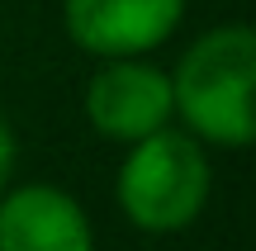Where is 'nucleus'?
Returning <instances> with one entry per match:
<instances>
[{
  "label": "nucleus",
  "instance_id": "1",
  "mask_svg": "<svg viewBox=\"0 0 256 251\" xmlns=\"http://www.w3.org/2000/svg\"><path fill=\"white\" fill-rule=\"evenodd\" d=\"M256 33L247 24H218L180 52L171 71V104L185 133L218 147H247L256 138Z\"/></svg>",
  "mask_w": 256,
  "mask_h": 251
},
{
  "label": "nucleus",
  "instance_id": "5",
  "mask_svg": "<svg viewBox=\"0 0 256 251\" xmlns=\"http://www.w3.org/2000/svg\"><path fill=\"white\" fill-rule=\"evenodd\" d=\"M0 251H95L90 218L57 185H19L0 195Z\"/></svg>",
  "mask_w": 256,
  "mask_h": 251
},
{
  "label": "nucleus",
  "instance_id": "3",
  "mask_svg": "<svg viewBox=\"0 0 256 251\" xmlns=\"http://www.w3.org/2000/svg\"><path fill=\"white\" fill-rule=\"evenodd\" d=\"M86 119L100 138L138 142L176 119L171 76L142 57H110L86 85Z\"/></svg>",
  "mask_w": 256,
  "mask_h": 251
},
{
  "label": "nucleus",
  "instance_id": "2",
  "mask_svg": "<svg viewBox=\"0 0 256 251\" xmlns=\"http://www.w3.org/2000/svg\"><path fill=\"white\" fill-rule=\"evenodd\" d=\"M209 180L214 171L200 138L166 123L128 142V157L119 166V209L142 233H180L200 218Z\"/></svg>",
  "mask_w": 256,
  "mask_h": 251
},
{
  "label": "nucleus",
  "instance_id": "6",
  "mask_svg": "<svg viewBox=\"0 0 256 251\" xmlns=\"http://www.w3.org/2000/svg\"><path fill=\"white\" fill-rule=\"evenodd\" d=\"M10 176H14V133H10L5 119H0V195H5Z\"/></svg>",
  "mask_w": 256,
  "mask_h": 251
},
{
  "label": "nucleus",
  "instance_id": "4",
  "mask_svg": "<svg viewBox=\"0 0 256 251\" xmlns=\"http://www.w3.org/2000/svg\"><path fill=\"white\" fill-rule=\"evenodd\" d=\"M185 19V0H62L72 43L90 57H142L171 43Z\"/></svg>",
  "mask_w": 256,
  "mask_h": 251
}]
</instances>
